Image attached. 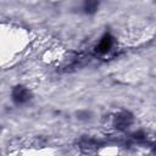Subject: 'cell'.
Here are the masks:
<instances>
[{
	"label": "cell",
	"instance_id": "6da1fadb",
	"mask_svg": "<svg viewBox=\"0 0 156 156\" xmlns=\"http://www.w3.org/2000/svg\"><path fill=\"white\" fill-rule=\"evenodd\" d=\"M12 96H13V100L18 104H22V102H26L28 99H29V93L27 89L22 88V87H17L13 93H12Z\"/></svg>",
	"mask_w": 156,
	"mask_h": 156
},
{
	"label": "cell",
	"instance_id": "7a4b0ae2",
	"mask_svg": "<svg viewBox=\"0 0 156 156\" xmlns=\"http://www.w3.org/2000/svg\"><path fill=\"white\" fill-rule=\"evenodd\" d=\"M99 5V0H85V10L87 12H94Z\"/></svg>",
	"mask_w": 156,
	"mask_h": 156
}]
</instances>
